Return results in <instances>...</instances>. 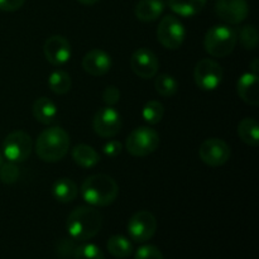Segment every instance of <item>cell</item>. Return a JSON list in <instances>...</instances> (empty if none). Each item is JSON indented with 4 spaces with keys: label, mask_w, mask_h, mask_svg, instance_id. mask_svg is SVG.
Here are the masks:
<instances>
[{
    "label": "cell",
    "mask_w": 259,
    "mask_h": 259,
    "mask_svg": "<svg viewBox=\"0 0 259 259\" xmlns=\"http://www.w3.org/2000/svg\"><path fill=\"white\" fill-rule=\"evenodd\" d=\"M103 227V215L91 206H78L71 211L66 229L73 240L86 242L93 239Z\"/></svg>",
    "instance_id": "cell-1"
},
{
    "label": "cell",
    "mask_w": 259,
    "mask_h": 259,
    "mask_svg": "<svg viewBox=\"0 0 259 259\" xmlns=\"http://www.w3.org/2000/svg\"><path fill=\"white\" fill-rule=\"evenodd\" d=\"M81 194L88 204L108 206L118 197L119 186L115 180L108 175H91L81 185Z\"/></svg>",
    "instance_id": "cell-2"
},
{
    "label": "cell",
    "mask_w": 259,
    "mask_h": 259,
    "mask_svg": "<svg viewBox=\"0 0 259 259\" xmlns=\"http://www.w3.org/2000/svg\"><path fill=\"white\" fill-rule=\"evenodd\" d=\"M70 149V136L60 126L45 129L35 143V152L42 161L58 162L67 154Z\"/></svg>",
    "instance_id": "cell-3"
},
{
    "label": "cell",
    "mask_w": 259,
    "mask_h": 259,
    "mask_svg": "<svg viewBox=\"0 0 259 259\" xmlns=\"http://www.w3.org/2000/svg\"><path fill=\"white\" fill-rule=\"evenodd\" d=\"M237 42L238 35L234 29L228 25H214L205 34L204 47L210 56L222 58L233 52Z\"/></svg>",
    "instance_id": "cell-4"
},
{
    "label": "cell",
    "mask_w": 259,
    "mask_h": 259,
    "mask_svg": "<svg viewBox=\"0 0 259 259\" xmlns=\"http://www.w3.org/2000/svg\"><path fill=\"white\" fill-rule=\"evenodd\" d=\"M159 146V134L148 126H141L132 132L125 142V148L132 156L146 157Z\"/></svg>",
    "instance_id": "cell-5"
},
{
    "label": "cell",
    "mask_w": 259,
    "mask_h": 259,
    "mask_svg": "<svg viewBox=\"0 0 259 259\" xmlns=\"http://www.w3.org/2000/svg\"><path fill=\"white\" fill-rule=\"evenodd\" d=\"M33 149V141L28 133L23 131H15L8 134L3 143L4 156L10 162H24L29 158Z\"/></svg>",
    "instance_id": "cell-6"
},
{
    "label": "cell",
    "mask_w": 259,
    "mask_h": 259,
    "mask_svg": "<svg viewBox=\"0 0 259 259\" xmlns=\"http://www.w3.org/2000/svg\"><path fill=\"white\" fill-rule=\"evenodd\" d=\"M186 37L184 24L175 15H166L162 18L157 28V38L159 43L167 50H177L181 47Z\"/></svg>",
    "instance_id": "cell-7"
},
{
    "label": "cell",
    "mask_w": 259,
    "mask_h": 259,
    "mask_svg": "<svg viewBox=\"0 0 259 259\" xmlns=\"http://www.w3.org/2000/svg\"><path fill=\"white\" fill-rule=\"evenodd\" d=\"M126 229H128V234L132 240L137 243H146L156 234L157 220L152 212L142 210V211H137L136 214L132 215L128 225H126Z\"/></svg>",
    "instance_id": "cell-8"
},
{
    "label": "cell",
    "mask_w": 259,
    "mask_h": 259,
    "mask_svg": "<svg viewBox=\"0 0 259 259\" xmlns=\"http://www.w3.org/2000/svg\"><path fill=\"white\" fill-rule=\"evenodd\" d=\"M195 83L204 91H212L222 83L223 68L214 60L204 58L195 66L194 71Z\"/></svg>",
    "instance_id": "cell-9"
},
{
    "label": "cell",
    "mask_w": 259,
    "mask_h": 259,
    "mask_svg": "<svg viewBox=\"0 0 259 259\" xmlns=\"http://www.w3.org/2000/svg\"><path fill=\"white\" fill-rule=\"evenodd\" d=\"M123 121L121 116L113 106L100 108L94 115L93 126L98 136L103 138H113L120 132Z\"/></svg>",
    "instance_id": "cell-10"
},
{
    "label": "cell",
    "mask_w": 259,
    "mask_h": 259,
    "mask_svg": "<svg viewBox=\"0 0 259 259\" xmlns=\"http://www.w3.org/2000/svg\"><path fill=\"white\" fill-rule=\"evenodd\" d=\"M199 156L205 164L210 167H219L227 163L230 158V147L227 142L219 138H210L202 142L199 149Z\"/></svg>",
    "instance_id": "cell-11"
},
{
    "label": "cell",
    "mask_w": 259,
    "mask_h": 259,
    "mask_svg": "<svg viewBox=\"0 0 259 259\" xmlns=\"http://www.w3.org/2000/svg\"><path fill=\"white\" fill-rule=\"evenodd\" d=\"M215 12L228 24H239L249 14L247 0H217Z\"/></svg>",
    "instance_id": "cell-12"
},
{
    "label": "cell",
    "mask_w": 259,
    "mask_h": 259,
    "mask_svg": "<svg viewBox=\"0 0 259 259\" xmlns=\"http://www.w3.org/2000/svg\"><path fill=\"white\" fill-rule=\"evenodd\" d=\"M131 67L141 78H152L157 75L159 62L157 56L148 48H139L132 55Z\"/></svg>",
    "instance_id": "cell-13"
},
{
    "label": "cell",
    "mask_w": 259,
    "mask_h": 259,
    "mask_svg": "<svg viewBox=\"0 0 259 259\" xmlns=\"http://www.w3.org/2000/svg\"><path fill=\"white\" fill-rule=\"evenodd\" d=\"M43 53L51 65H65L71 58V45L62 35H52L43 45Z\"/></svg>",
    "instance_id": "cell-14"
},
{
    "label": "cell",
    "mask_w": 259,
    "mask_h": 259,
    "mask_svg": "<svg viewBox=\"0 0 259 259\" xmlns=\"http://www.w3.org/2000/svg\"><path fill=\"white\" fill-rule=\"evenodd\" d=\"M82 67L89 75L104 76L111 68V57L103 50H93L82 58Z\"/></svg>",
    "instance_id": "cell-15"
},
{
    "label": "cell",
    "mask_w": 259,
    "mask_h": 259,
    "mask_svg": "<svg viewBox=\"0 0 259 259\" xmlns=\"http://www.w3.org/2000/svg\"><path fill=\"white\" fill-rule=\"evenodd\" d=\"M238 95L248 105L258 106L259 104V80L258 75L252 72L240 76L237 82Z\"/></svg>",
    "instance_id": "cell-16"
},
{
    "label": "cell",
    "mask_w": 259,
    "mask_h": 259,
    "mask_svg": "<svg viewBox=\"0 0 259 259\" xmlns=\"http://www.w3.org/2000/svg\"><path fill=\"white\" fill-rule=\"evenodd\" d=\"M164 10L162 0H139L134 8V14L141 22H154L161 17Z\"/></svg>",
    "instance_id": "cell-17"
},
{
    "label": "cell",
    "mask_w": 259,
    "mask_h": 259,
    "mask_svg": "<svg viewBox=\"0 0 259 259\" xmlns=\"http://www.w3.org/2000/svg\"><path fill=\"white\" fill-rule=\"evenodd\" d=\"M33 116L39 123L48 124L53 123L57 115V106L51 99L48 98H39L33 104Z\"/></svg>",
    "instance_id": "cell-18"
},
{
    "label": "cell",
    "mask_w": 259,
    "mask_h": 259,
    "mask_svg": "<svg viewBox=\"0 0 259 259\" xmlns=\"http://www.w3.org/2000/svg\"><path fill=\"white\" fill-rule=\"evenodd\" d=\"M169 9L181 17H194L206 5L207 0H167Z\"/></svg>",
    "instance_id": "cell-19"
},
{
    "label": "cell",
    "mask_w": 259,
    "mask_h": 259,
    "mask_svg": "<svg viewBox=\"0 0 259 259\" xmlns=\"http://www.w3.org/2000/svg\"><path fill=\"white\" fill-rule=\"evenodd\" d=\"M72 158L76 163L83 168H91L100 161V156L93 147L88 144H77L72 149Z\"/></svg>",
    "instance_id": "cell-20"
},
{
    "label": "cell",
    "mask_w": 259,
    "mask_h": 259,
    "mask_svg": "<svg viewBox=\"0 0 259 259\" xmlns=\"http://www.w3.org/2000/svg\"><path fill=\"white\" fill-rule=\"evenodd\" d=\"M52 194L57 201L71 202L77 196V186L71 179H60L53 184Z\"/></svg>",
    "instance_id": "cell-21"
},
{
    "label": "cell",
    "mask_w": 259,
    "mask_h": 259,
    "mask_svg": "<svg viewBox=\"0 0 259 259\" xmlns=\"http://www.w3.org/2000/svg\"><path fill=\"white\" fill-rule=\"evenodd\" d=\"M238 136L250 147H258L259 144V125L254 118H245L238 125Z\"/></svg>",
    "instance_id": "cell-22"
},
{
    "label": "cell",
    "mask_w": 259,
    "mask_h": 259,
    "mask_svg": "<svg viewBox=\"0 0 259 259\" xmlns=\"http://www.w3.org/2000/svg\"><path fill=\"white\" fill-rule=\"evenodd\" d=\"M106 248L113 257L119 259L131 257L133 253V244L131 243V240H128V238L123 237V235H113L109 238Z\"/></svg>",
    "instance_id": "cell-23"
},
{
    "label": "cell",
    "mask_w": 259,
    "mask_h": 259,
    "mask_svg": "<svg viewBox=\"0 0 259 259\" xmlns=\"http://www.w3.org/2000/svg\"><path fill=\"white\" fill-rule=\"evenodd\" d=\"M72 85L70 75L63 70H56L48 77V88L51 91L57 95H63V94L68 93Z\"/></svg>",
    "instance_id": "cell-24"
},
{
    "label": "cell",
    "mask_w": 259,
    "mask_h": 259,
    "mask_svg": "<svg viewBox=\"0 0 259 259\" xmlns=\"http://www.w3.org/2000/svg\"><path fill=\"white\" fill-rule=\"evenodd\" d=\"M154 86H156L157 93L164 98L174 96L179 90V82L176 81V78L167 73L158 75V77L154 81Z\"/></svg>",
    "instance_id": "cell-25"
},
{
    "label": "cell",
    "mask_w": 259,
    "mask_h": 259,
    "mask_svg": "<svg viewBox=\"0 0 259 259\" xmlns=\"http://www.w3.org/2000/svg\"><path fill=\"white\" fill-rule=\"evenodd\" d=\"M164 115V108L162 103L157 100H151L144 105L142 110V116L148 124H158Z\"/></svg>",
    "instance_id": "cell-26"
},
{
    "label": "cell",
    "mask_w": 259,
    "mask_h": 259,
    "mask_svg": "<svg viewBox=\"0 0 259 259\" xmlns=\"http://www.w3.org/2000/svg\"><path fill=\"white\" fill-rule=\"evenodd\" d=\"M73 259H105V255L98 245L85 243L76 247Z\"/></svg>",
    "instance_id": "cell-27"
},
{
    "label": "cell",
    "mask_w": 259,
    "mask_h": 259,
    "mask_svg": "<svg viewBox=\"0 0 259 259\" xmlns=\"http://www.w3.org/2000/svg\"><path fill=\"white\" fill-rule=\"evenodd\" d=\"M239 40L245 50H254L258 45V32L254 25L248 24L240 28L239 30Z\"/></svg>",
    "instance_id": "cell-28"
},
{
    "label": "cell",
    "mask_w": 259,
    "mask_h": 259,
    "mask_svg": "<svg viewBox=\"0 0 259 259\" xmlns=\"http://www.w3.org/2000/svg\"><path fill=\"white\" fill-rule=\"evenodd\" d=\"M19 167L14 164V162H8L3 163L0 167V181L5 185L15 184L19 179Z\"/></svg>",
    "instance_id": "cell-29"
},
{
    "label": "cell",
    "mask_w": 259,
    "mask_h": 259,
    "mask_svg": "<svg viewBox=\"0 0 259 259\" xmlns=\"http://www.w3.org/2000/svg\"><path fill=\"white\" fill-rule=\"evenodd\" d=\"M76 247L77 245H76L75 240L63 238V239L58 240L56 244V254L60 259H71L73 258Z\"/></svg>",
    "instance_id": "cell-30"
},
{
    "label": "cell",
    "mask_w": 259,
    "mask_h": 259,
    "mask_svg": "<svg viewBox=\"0 0 259 259\" xmlns=\"http://www.w3.org/2000/svg\"><path fill=\"white\" fill-rule=\"evenodd\" d=\"M134 259H164V257L158 248L151 244H146L137 249Z\"/></svg>",
    "instance_id": "cell-31"
},
{
    "label": "cell",
    "mask_w": 259,
    "mask_h": 259,
    "mask_svg": "<svg viewBox=\"0 0 259 259\" xmlns=\"http://www.w3.org/2000/svg\"><path fill=\"white\" fill-rule=\"evenodd\" d=\"M119 99H120V91L115 86H108L103 91V101L108 106H113L118 104Z\"/></svg>",
    "instance_id": "cell-32"
},
{
    "label": "cell",
    "mask_w": 259,
    "mask_h": 259,
    "mask_svg": "<svg viewBox=\"0 0 259 259\" xmlns=\"http://www.w3.org/2000/svg\"><path fill=\"white\" fill-rule=\"evenodd\" d=\"M121 149H123V146H121L120 142L118 141H110L108 142V143L104 144L103 147V152L106 154V156L110 157V158H114V157L119 156Z\"/></svg>",
    "instance_id": "cell-33"
},
{
    "label": "cell",
    "mask_w": 259,
    "mask_h": 259,
    "mask_svg": "<svg viewBox=\"0 0 259 259\" xmlns=\"http://www.w3.org/2000/svg\"><path fill=\"white\" fill-rule=\"evenodd\" d=\"M25 0H0V10L3 12H15L23 7Z\"/></svg>",
    "instance_id": "cell-34"
},
{
    "label": "cell",
    "mask_w": 259,
    "mask_h": 259,
    "mask_svg": "<svg viewBox=\"0 0 259 259\" xmlns=\"http://www.w3.org/2000/svg\"><path fill=\"white\" fill-rule=\"evenodd\" d=\"M249 68H250V71H252V73H254V75H258V71H259L258 58H254V60H253L252 62L249 63Z\"/></svg>",
    "instance_id": "cell-35"
},
{
    "label": "cell",
    "mask_w": 259,
    "mask_h": 259,
    "mask_svg": "<svg viewBox=\"0 0 259 259\" xmlns=\"http://www.w3.org/2000/svg\"><path fill=\"white\" fill-rule=\"evenodd\" d=\"M78 3H81V4L83 5H94L96 4V3H99L100 0H77Z\"/></svg>",
    "instance_id": "cell-36"
},
{
    "label": "cell",
    "mask_w": 259,
    "mask_h": 259,
    "mask_svg": "<svg viewBox=\"0 0 259 259\" xmlns=\"http://www.w3.org/2000/svg\"><path fill=\"white\" fill-rule=\"evenodd\" d=\"M2 164H3V156L2 153H0V167H2Z\"/></svg>",
    "instance_id": "cell-37"
}]
</instances>
